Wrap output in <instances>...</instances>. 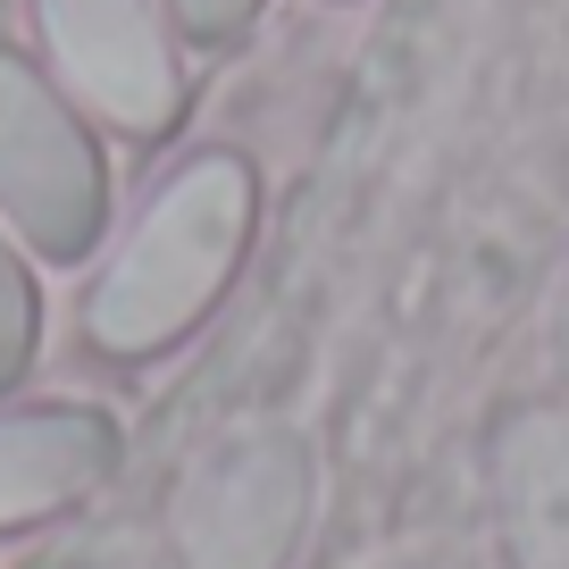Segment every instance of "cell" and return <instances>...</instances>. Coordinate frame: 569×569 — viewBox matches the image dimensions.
I'll return each mask as SVG.
<instances>
[{
  "label": "cell",
  "instance_id": "cell-1",
  "mask_svg": "<svg viewBox=\"0 0 569 569\" xmlns=\"http://www.w3.org/2000/svg\"><path fill=\"white\" fill-rule=\"evenodd\" d=\"M302 519V461L284 445H243L210 461L184 495V561L193 569H268Z\"/></svg>",
  "mask_w": 569,
  "mask_h": 569
},
{
  "label": "cell",
  "instance_id": "cell-2",
  "mask_svg": "<svg viewBox=\"0 0 569 569\" xmlns=\"http://www.w3.org/2000/svg\"><path fill=\"white\" fill-rule=\"evenodd\" d=\"M495 478H502V519H511L519 569H569V419H552V410L511 419Z\"/></svg>",
  "mask_w": 569,
  "mask_h": 569
}]
</instances>
